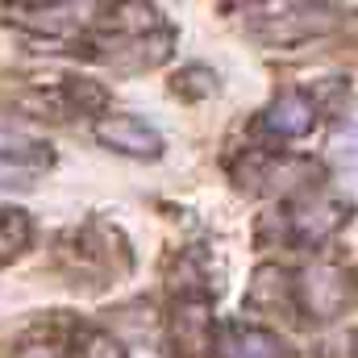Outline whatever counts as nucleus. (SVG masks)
<instances>
[{
    "instance_id": "obj_1",
    "label": "nucleus",
    "mask_w": 358,
    "mask_h": 358,
    "mask_svg": "<svg viewBox=\"0 0 358 358\" xmlns=\"http://www.w3.org/2000/svg\"><path fill=\"white\" fill-rule=\"evenodd\" d=\"M296 292H300V304H304L313 317L329 321V317H338V313L346 308V300H350V275L342 267H334V263H313V267H304Z\"/></svg>"
},
{
    "instance_id": "obj_2",
    "label": "nucleus",
    "mask_w": 358,
    "mask_h": 358,
    "mask_svg": "<svg viewBox=\"0 0 358 358\" xmlns=\"http://www.w3.org/2000/svg\"><path fill=\"white\" fill-rule=\"evenodd\" d=\"M96 138L104 142V146H113V150H121V155H134V159H159L163 155V138H159V129H150L146 121H138V117H100L96 121Z\"/></svg>"
},
{
    "instance_id": "obj_3",
    "label": "nucleus",
    "mask_w": 358,
    "mask_h": 358,
    "mask_svg": "<svg viewBox=\"0 0 358 358\" xmlns=\"http://www.w3.org/2000/svg\"><path fill=\"white\" fill-rule=\"evenodd\" d=\"M171 334H176V346L183 355H204L213 350V304L204 296H187L176 304V317H171Z\"/></svg>"
},
{
    "instance_id": "obj_4",
    "label": "nucleus",
    "mask_w": 358,
    "mask_h": 358,
    "mask_svg": "<svg viewBox=\"0 0 358 358\" xmlns=\"http://www.w3.org/2000/svg\"><path fill=\"white\" fill-rule=\"evenodd\" d=\"M346 204L342 200H334V196H313V200H304L300 208H296V217H292V225H296V238L300 242H325L329 234H338L342 225H346Z\"/></svg>"
},
{
    "instance_id": "obj_5",
    "label": "nucleus",
    "mask_w": 358,
    "mask_h": 358,
    "mask_svg": "<svg viewBox=\"0 0 358 358\" xmlns=\"http://www.w3.org/2000/svg\"><path fill=\"white\" fill-rule=\"evenodd\" d=\"M217 358H287V346L255 325H225L217 338Z\"/></svg>"
},
{
    "instance_id": "obj_6",
    "label": "nucleus",
    "mask_w": 358,
    "mask_h": 358,
    "mask_svg": "<svg viewBox=\"0 0 358 358\" xmlns=\"http://www.w3.org/2000/svg\"><path fill=\"white\" fill-rule=\"evenodd\" d=\"M317 121V108L304 92H283L275 104L267 108V129L279 138H304Z\"/></svg>"
},
{
    "instance_id": "obj_7",
    "label": "nucleus",
    "mask_w": 358,
    "mask_h": 358,
    "mask_svg": "<svg viewBox=\"0 0 358 358\" xmlns=\"http://www.w3.org/2000/svg\"><path fill=\"white\" fill-rule=\"evenodd\" d=\"M325 29H334V17H325L321 8H283V17L259 25V34L271 42H296V38H313Z\"/></svg>"
},
{
    "instance_id": "obj_8",
    "label": "nucleus",
    "mask_w": 358,
    "mask_h": 358,
    "mask_svg": "<svg viewBox=\"0 0 358 358\" xmlns=\"http://www.w3.org/2000/svg\"><path fill=\"white\" fill-rule=\"evenodd\" d=\"M84 13H88V4H50V8L29 4V8H8V17H13V21L29 25V29H38V34H63V29L80 25V21H84Z\"/></svg>"
},
{
    "instance_id": "obj_9",
    "label": "nucleus",
    "mask_w": 358,
    "mask_h": 358,
    "mask_svg": "<svg viewBox=\"0 0 358 358\" xmlns=\"http://www.w3.org/2000/svg\"><path fill=\"white\" fill-rule=\"evenodd\" d=\"M50 167V155H25V150H0V187H34V179Z\"/></svg>"
},
{
    "instance_id": "obj_10",
    "label": "nucleus",
    "mask_w": 358,
    "mask_h": 358,
    "mask_svg": "<svg viewBox=\"0 0 358 358\" xmlns=\"http://www.w3.org/2000/svg\"><path fill=\"white\" fill-rule=\"evenodd\" d=\"M287 275L279 267H259L255 275V283H250V304L255 308H279V304H287Z\"/></svg>"
},
{
    "instance_id": "obj_11",
    "label": "nucleus",
    "mask_w": 358,
    "mask_h": 358,
    "mask_svg": "<svg viewBox=\"0 0 358 358\" xmlns=\"http://www.w3.org/2000/svg\"><path fill=\"white\" fill-rule=\"evenodd\" d=\"M25 242H29V221H25V213H17V208H0V259L17 255Z\"/></svg>"
},
{
    "instance_id": "obj_12",
    "label": "nucleus",
    "mask_w": 358,
    "mask_h": 358,
    "mask_svg": "<svg viewBox=\"0 0 358 358\" xmlns=\"http://www.w3.org/2000/svg\"><path fill=\"white\" fill-rule=\"evenodd\" d=\"M325 150L342 171H358V125H338Z\"/></svg>"
},
{
    "instance_id": "obj_13",
    "label": "nucleus",
    "mask_w": 358,
    "mask_h": 358,
    "mask_svg": "<svg viewBox=\"0 0 358 358\" xmlns=\"http://www.w3.org/2000/svg\"><path fill=\"white\" fill-rule=\"evenodd\" d=\"M76 358H125V350H121V342H117L113 334H104V329H84V334L76 338Z\"/></svg>"
},
{
    "instance_id": "obj_14",
    "label": "nucleus",
    "mask_w": 358,
    "mask_h": 358,
    "mask_svg": "<svg viewBox=\"0 0 358 358\" xmlns=\"http://www.w3.org/2000/svg\"><path fill=\"white\" fill-rule=\"evenodd\" d=\"M213 88H217V76L208 67H187L176 76V92H183V96H208Z\"/></svg>"
},
{
    "instance_id": "obj_15",
    "label": "nucleus",
    "mask_w": 358,
    "mask_h": 358,
    "mask_svg": "<svg viewBox=\"0 0 358 358\" xmlns=\"http://www.w3.org/2000/svg\"><path fill=\"white\" fill-rule=\"evenodd\" d=\"M17 358H59L55 350H46V346H34V350H21Z\"/></svg>"
},
{
    "instance_id": "obj_16",
    "label": "nucleus",
    "mask_w": 358,
    "mask_h": 358,
    "mask_svg": "<svg viewBox=\"0 0 358 358\" xmlns=\"http://www.w3.org/2000/svg\"><path fill=\"white\" fill-rule=\"evenodd\" d=\"M355 358H358V338H355Z\"/></svg>"
}]
</instances>
